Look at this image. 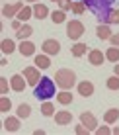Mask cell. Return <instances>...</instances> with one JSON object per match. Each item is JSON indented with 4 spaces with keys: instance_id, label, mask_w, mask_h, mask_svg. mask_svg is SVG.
Masks as SVG:
<instances>
[{
    "instance_id": "obj_1",
    "label": "cell",
    "mask_w": 119,
    "mask_h": 135,
    "mask_svg": "<svg viewBox=\"0 0 119 135\" xmlns=\"http://www.w3.org/2000/svg\"><path fill=\"white\" fill-rule=\"evenodd\" d=\"M115 2H117V0H84L86 8H88V10H92L94 16L100 18V22H104V18H106L107 14L113 10L111 6H113Z\"/></svg>"
},
{
    "instance_id": "obj_2",
    "label": "cell",
    "mask_w": 119,
    "mask_h": 135,
    "mask_svg": "<svg viewBox=\"0 0 119 135\" xmlns=\"http://www.w3.org/2000/svg\"><path fill=\"white\" fill-rule=\"evenodd\" d=\"M55 84H57V82H53L49 76H41L39 84L35 86V90H33L35 98L37 100H47V98H51V96H55Z\"/></svg>"
},
{
    "instance_id": "obj_3",
    "label": "cell",
    "mask_w": 119,
    "mask_h": 135,
    "mask_svg": "<svg viewBox=\"0 0 119 135\" xmlns=\"http://www.w3.org/2000/svg\"><path fill=\"white\" fill-rule=\"evenodd\" d=\"M55 82H57V86H61L63 90H70V88L76 84V74H74V71H70V69H59V71L55 73Z\"/></svg>"
},
{
    "instance_id": "obj_4",
    "label": "cell",
    "mask_w": 119,
    "mask_h": 135,
    "mask_svg": "<svg viewBox=\"0 0 119 135\" xmlns=\"http://www.w3.org/2000/svg\"><path fill=\"white\" fill-rule=\"evenodd\" d=\"M82 33H84V26H82V22L72 20V22H68V24H66V35H68V39L76 41V39H80V37H82Z\"/></svg>"
},
{
    "instance_id": "obj_5",
    "label": "cell",
    "mask_w": 119,
    "mask_h": 135,
    "mask_svg": "<svg viewBox=\"0 0 119 135\" xmlns=\"http://www.w3.org/2000/svg\"><path fill=\"white\" fill-rule=\"evenodd\" d=\"M24 76H25V80H27V84L35 88V86L39 84V80H41V76H39V67H25V69H24Z\"/></svg>"
},
{
    "instance_id": "obj_6",
    "label": "cell",
    "mask_w": 119,
    "mask_h": 135,
    "mask_svg": "<svg viewBox=\"0 0 119 135\" xmlns=\"http://www.w3.org/2000/svg\"><path fill=\"white\" fill-rule=\"evenodd\" d=\"M41 49L47 55H57L59 51H61V43H59L57 39H45L43 45H41Z\"/></svg>"
},
{
    "instance_id": "obj_7",
    "label": "cell",
    "mask_w": 119,
    "mask_h": 135,
    "mask_svg": "<svg viewBox=\"0 0 119 135\" xmlns=\"http://www.w3.org/2000/svg\"><path fill=\"white\" fill-rule=\"evenodd\" d=\"M80 122L86 125V127L90 129V131H96V127H98V122H96L94 114H90V112H84V114H80Z\"/></svg>"
},
{
    "instance_id": "obj_8",
    "label": "cell",
    "mask_w": 119,
    "mask_h": 135,
    "mask_svg": "<svg viewBox=\"0 0 119 135\" xmlns=\"http://www.w3.org/2000/svg\"><path fill=\"white\" fill-rule=\"evenodd\" d=\"M25 76H22V74H14V76L10 78V86H12V90H16V92H24V88L27 84V80H24Z\"/></svg>"
},
{
    "instance_id": "obj_9",
    "label": "cell",
    "mask_w": 119,
    "mask_h": 135,
    "mask_svg": "<svg viewBox=\"0 0 119 135\" xmlns=\"http://www.w3.org/2000/svg\"><path fill=\"white\" fill-rule=\"evenodd\" d=\"M104 59H106V55L102 53L100 49H92L88 53V61L94 65V67H100V65H104Z\"/></svg>"
},
{
    "instance_id": "obj_10",
    "label": "cell",
    "mask_w": 119,
    "mask_h": 135,
    "mask_svg": "<svg viewBox=\"0 0 119 135\" xmlns=\"http://www.w3.org/2000/svg\"><path fill=\"white\" fill-rule=\"evenodd\" d=\"M55 122H57L59 125H68L72 122V114H70V112H66V110H61V112L55 114Z\"/></svg>"
},
{
    "instance_id": "obj_11",
    "label": "cell",
    "mask_w": 119,
    "mask_h": 135,
    "mask_svg": "<svg viewBox=\"0 0 119 135\" xmlns=\"http://www.w3.org/2000/svg\"><path fill=\"white\" fill-rule=\"evenodd\" d=\"M18 51H20L24 57H31V55L35 53V45L31 43V41H27V39H24L20 43V47H18Z\"/></svg>"
},
{
    "instance_id": "obj_12",
    "label": "cell",
    "mask_w": 119,
    "mask_h": 135,
    "mask_svg": "<svg viewBox=\"0 0 119 135\" xmlns=\"http://www.w3.org/2000/svg\"><path fill=\"white\" fill-rule=\"evenodd\" d=\"M78 94H80V96H84V98L92 96V94H94V84H92L90 80L80 82V84H78Z\"/></svg>"
},
{
    "instance_id": "obj_13",
    "label": "cell",
    "mask_w": 119,
    "mask_h": 135,
    "mask_svg": "<svg viewBox=\"0 0 119 135\" xmlns=\"http://www.w3.org/2000/svg\"><path fill=\"white\" fill-rule=\"evenodd\" d=\"M22 8H24V2H16V4H8V6H4L2 8V16H14V14H18L22 10Z\"/></svg>"
},
{
    "instance_id": "obj_14",
    "label": "cell",
    "mask_w": 119,
    "mask_h": 135,
    "mask_svg": "<svg viewBox=\"0 0 119 135\" xmlns=\"http://www.w3.org/2000/svg\"><path fill=\"white\" fill-rule=\"evenodd\" d=\"M49 16V8L45 6V4H35L33 6V18H37V20H43V18Z\"/></svg>"
},
{
    "instance_id": "obj_15",
    "label": "cell",
    "mask_w": 119,
    "mask_h": 135,
    "mask_svg": "<svg viewBox=\"0 0 119 135\" xmlns=\"http://www.w3.org/2000/svg\"><path fill=\"white\" fill-rule=\"evenodd\" d=\"M4 129H6L8 133H14L20 129V119L18 118H8L6 122H4Z\"/></svg>"
},
{
    "instance_id": "obj_16",
    "label": "cell",
    "mask_w": 119,
    "mask_h": 135,
    "mask_svg": "<svg viewBox=\"0 0 119 135\" xmlns=\"http://www.w3.org/2000/svg\"><path fill=\"white\" fill-rule=\"evenodd\" d=\"M31 33H33V27H31V26H27V24H24V26L20 27V30L16 31V37L24 41V39H27V37H29Z\"/></svg>"
},
{
    "instance_id": "obj_17",
    "label": "cell",
    "mask_w": 119,
    "mask_h": 135,
    "mask_svg": "<svg viewBox=\"0 0 119 135\" xmlns=\"http://www.w3.org/2000/svg\"><path fill=\"white\" fill-rule=\"evenodd\" d=\"M119 119V110L117 108H111V110H107L106 114H104V122L106 123H113V122H117Z\"/></svg>"
},
{
    "instance_id": "obj_18",
    "label": "cell",
    "mask_w": 119,
    "mask_h": 135,
    "mask_svg": "<svg viewBox=\"0 0 119 135\" xmlns=\"http://www.w3.org/2000/svg\"><path fill=\"white\" fill-rule=\"evenodd\" d=\"M96 35H98L100 39H109L113 33H111V30H109L107 26H102V24H100L98 27H96Z\"/></svg>"
},
{
    "instance_id": "obj_19",
    "label": "cell",
    "mask_w": 119,
    "mask_h": 135,
    "mask_svg": "<svg viewBox=\"0 0 119 135\" xmlns=\"http://www.w3.org/2000/svg\"><path fill=\"white\" fill-rule=\"evenodd\" d=\"M57 102L59 104H63V106H66V104H72V94L68 90H63V92H59L57 94Z\"/></svg>"
},
{
    "instance_id": "obj_20",
    "label": "cell",
    "mask_w": 119,
    "mask_h": 135,
    "mask_svg": "<svg viewBox=\"0 0 119 135\" xmlns=\"http://www.w3.org/2000/svg\"><path fill=\"white\" fill-rule=\"evenodd\" d=\"M86 51H88L86 43H74V45H72V49H70V53H72V57H82Z\"/></svg>"
},
{
    "instance_id": "obj_21",
    "label": "cell",
    "mask_w": 119,
    "mask_h": 135,
    "mask_svg": "<svg viewBox=\"0 0 119 135\" xmlns=\"http://www.w3.org/2000/svg\"><path fill=\"white\" fill-rule=\"evenodd\" d=\"M35 67H39V69H49V67H51V61H49L47 55H37V57H35Z\"/></svg>"
},
{
    "instance_id": "obj_22",
    "label": "cell",
    "mask_w": 119,
    "mask_h": 135,
    "mask_svg": "<svg viewBox=\"0 0 119 135\" xmlns=\"http://www.w3.org/2000/svg\"><path fill=\"white\" fill-rule=\"evenodd\" d=\"M31 14H33V8L31 6H24L20 12H18V20H22V22H27L31 18Z\"/></svg>"
},
{
    "instance_id": "obj_23",
    "label": "cell",
    "mask_w": 119,
    "mask_h": 135,
    "mask_svg": "<svg viewBox=\"0 0 119 135\" xmlns=\"http://www.w3.org/2000/svg\"><path fill=\"white\" fill-rule=\"evenodd\" d=\"M106 59H107V61H111V63H117L119 61V49L115 47V45L106 51Z\"/></svg>"
},
{
    "instance_id": "obj_24",
    "label": "cell",
    "mask_w": 119,
    "mask_h": 135,
    "mask_svg": "<svg viewBox=\"0 0 119 135\" xmlns=\"http://www.w3.org/2000/svg\"><path fill=\"white\" fill-rule=\"evenodd\" d=\"M0 47H2V53L10 55V53H14V49H16V45H14V41H12V39H2V43H0Z\"/></svg>"
},
{
    "instance_id": "obj_25",
    "label": "cell",
    "mask_w": 119,
    "mask_h": 135,
    "mask_svg": "<svg viewBox=\"0 0 119 135\" xmlns=\"http://www.w3.org/2000/svg\"><path fill=\"white\" fill-rule=\"evenodd\" d=\"M29 114H31V108H29V104H20L18 106V118H29Z\"/></svg>"
},
{
    "instance_id": "obj_26",
    "label": "cell",
    "mask_w": 119,
    "mask_h": 135,
    "mask_svg": "<svg viewBox=\"0 0 119 135\" xmlns=\"http://www.w3.org/2000/svg\"><path fill=\"white\" fill-rule=\"evenodd\" d=\"M104 22H106V24H119V10H111L104 18Z\"/></svg>"
},
{
    "instance_id": "obj_27",
    "label": "cell",
    "mask_w": 119,
    "mask_h": 135,
    "mask_svg": "<svg viewBox=\"0 0 119 135\" xmlns=\"http://www.w3.org/2000/svg\"><path fill=\"white\" fill-rule=\"evenodd\" d=\"M51 20L55 22V24H63V22L66 20V16H65V10H55L51 14Z\"/></svg>"
},
{
    "instance_id": "obj_28",
    "label": "cell",
    "mask_w": 119,
    "mask_h": 135,
    "mask_svg": "<svg viewBox=\"0 0 119 135\" xmlns=\"http://www.w3.org/2000/svg\"><path fill=\"white\" fill-rule=\"evenodd\" d=\"M74 14H84L86 10V4H84V0H76V2H72V8H70Z\"/></svg>"
},
{
    "instance_id": "obj_29",
    "label": "cell",
    "mask_w": 119,
    "mask_h": 135,
    "mask_svg": "<svg viewBox=\"0 0 119 135\" xmlns=\"http://www.w3.org/2000/svg\"><path fill=\"white\" fill-rule=\"evenodd\" d=\"M107 88L109 90H119V76L113 74L111 78H107Z\"/></svg>"
},
{
    "instance_id": "obj_30",
    "label": "cell",
    "mask_w": 119,
    "mask_h": 135,
    "mask_svg": "<svg viewBox=\"0 0 119 135\" xmlns=\"http://www.w3.org/2000/svg\"><path fill=\"white\" fill-rule=\"evenodd\" d=\"M41 114H43V115H53V114H55L53 104H49V102H43V106H41Z\"/></svg>"
},
{
    "instance_id": "obj_31",
    "label": "cell",
    "mask_w": 119,
    "mask_h": 135,
    "mask_svg": "<svg viewBox=\"0 0 119 135\" xmlns=\"http://www.w3.org/2000/svg\"><path fill=\"white\" fill-rule=\"evenodd\" d=\"M12 108V102L6 98V96H2V98H0V112H8Z\"/></svg>"
},
{
    "instance_id": "obj_32",
    "label": "cell",
    "mask_w": 119,
    "mask_h": 135,
    "mask_svg": "<svg viewBox=\"0 0 119 135\" xmlns=\"http://www.w3.org/2000/svg\"><path fill=\"white\" fill-rule=\"evenodd\" d=\"M57 4H59V8H61V10H65V12L72 8V2H70V0H59Z\"/></svg>"
},
{
    "instance_id": "obj_33",
    "label": "cell",
    "mask_w": 119,
    "mask_h": 135,
    "mask_svg": "<svg viewBox=\"0 0 119 135\" xmlns=\"http://www.w3.org/2000/svg\"><path fill=\"white\" fill-rule=\"evenodd\" d=\"M74 133H76V135H88V133H90V129H88V127H86V125H84V123H82V125H76V129H74Z\"/></svg>"
},
{
    "instance_id": "obj_34",
    "label": "cell",
    "mask_w": 119,
    "mask_h": 135,
    "mask_svg": "<svg viewBox=\"0 0 119 135\" xmlns=\"http://www.w3.org/2000/svg\"><path fill=\"white\" fill-rule=\"evenodd\" d=\"M0 94H8V78H0Z\"/></svg>"
},
{
    "instance_id": "obj_35",
    "label": "cell",
    "mask_w": 119,
    "mask_h": 135,
    "mask_svg": "<svg viewBox=\"0 0 119 135\" xmlns=\"http://www.w3.org/2000/svg\"><path fill=\"white\" fill-rule=\"evenodd\" d=\"M96 133H98V135H109L111 129H109L107 125H102V127H96Z\"/></svg>"
},
{
    "instance_id": "obj_36",
    "label": "cell",
    "mask_w": 119,
    "mask_h": 135,
    "mask_svg": "<svg viewBox=\"0 0 119 135\" xmlns=\"http://www.w3.org/2000/svg\"><path fill=\"white\" fill-rule=\"evenodd\" d=\"M109 41H111V45H115V47H119V33H113L111 37H109Z\"/></svg>"
},
{
    "instance_id": "obj_37",
    "label": "cell",
    "mask_w": 119,
    "mask_h": 135,
    "mask_svg": "<svg viewBox=\"0 0 119 135\" xmlns=\"http://www.w3.org/2000/svg\"><path fill=\"white\" fill-rule=\"evenodd\" d=\"M12 27H14V30L18 31V30L22 27V20H14V22H12Z\"/></svg>"
},
{
    "instance_id": "obj_38",
    "label": "cell",
    "mask_w": 119,
    "mask_h": 135,
    "mask_svg": "<svg viewBox=\"0 0 119 135\" xmlns=\"http://www.w3.org/2000/svg\"><path fill=\"white\" fill-rule=\"evenodd\" d=\"M113 73H115V74H117V76H119V63L115 65V69H113Z\"/></svg>"
},
{
    "instance_id": "obj_39",
    "label": "cell",
    "mask_w": 119,
    "mask_h": 135,
    "mask_svg": "<svg viewBox=\"0 0 119 135\" xmlns=\"http://www.w3.org/2000/svg\"><path fill=\"white\" fill-rule=\"evenodd\" d=\"M29 2H37V0H29Z\"/></svg>"
},
{
    "instance_id": "obj_40",
    "label": "cell",
    "mask_w": 119,
    "mask_h": 135,
    "mask_svg": "<svg viewBox=\"0 0 119 135\" xmlns=\"http://www.w3.org/2000/svg\"><path fill=\"white\" fill-rule=\"evenodd\" d=\"M53 2H59V0H53Z\"/></svg>"
}]
</instances>
